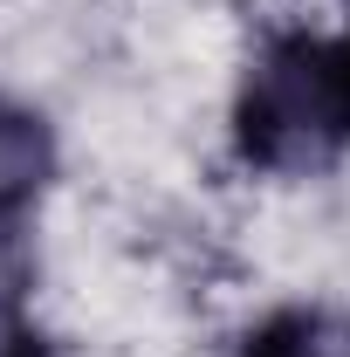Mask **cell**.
Here are the masks:
<instances>
[{
  "mask_svg": "<svg viewBox=\"0 0 350 357\" xmlns=\"http://www.w3.org/2000/svg\"><path fill=\"white\" fill-rule=\"evenodd\" d=\"M234 144L261 172H316L350 144V42L282 35L248 69Z\"/></svg>",
  "mask_w": 350,
  "mask_h": 357,
  "instance_id": "cell-1",
  "label": "cell"
},
{
  "mask_svg": "<svg viewBox=\"0 0 350 357\" xmlns=\"http://www.w3.org/2000/svg\"><path fill=\"white\" fill-rule=\"evenodd\" d=\"M48 172H55V131H48V117L0 96V220H21V206L48 185Z\"/></svg>",
  "mask_w": 350,
  "mask_h": 357,
  "instance_id": "cell-2",
  "label": "cell"
},
{
  "mask_svg": "<svg viewBox=\"0 0 350 357\" xmlns=\"http://www.w3.org/2000/svg\"><path fill=\"white\" fill-rule=\"evenodd\" d=\"M241 357H350V323L323 310H282L261 330H248Z\"/></svg>",
  "mask_w": 350,
  "mask_h": 357,
  "instance_id": "cell-3",
  "label": "cell"
},
{
  "mask_svg": "<svg viewBox=\"0 0 350 357\" xmlns=\"http://www.w3.org/2000/svg\"><path fill=\"white\" fill-rule=\"evenodd\" d=\"M35 282V255H28V234L21 220H0V310H14Z\"/></svg>",
  "mask_w": 350,
  "mask_h": 357,
  "instance_id": "cell-4",
  "label": "cell"
},
{
  "mask_svg": "<svg viewBox=\"0 0 350 357\" xmlns=\"http://www.w3.org/2000/svg\"><path fill=\"white\" fill-rule=\"evenodd\" d=\"M0 357H48V344L21 323L14 310H0Z\"/></svg>",
  "mask_w": 350,
  "mask_h": 357,
  "instance_id": "cell-5",
  "label": "cell"
},
{
  "mask_svg": "<svg viewBox=\"0 0 350 357\" xmlns=\"http://www.w3.org/2000/svg\"><path fill=\"white\" fill-rule=\"evenodd\" d=\"M344 42H350V35H344Z\"/></svg>",
  "mask_w": 350,
  "mask_h": 357,
  "instance_id": "cell-6",
  "label": "cell"
}]
</instances>
